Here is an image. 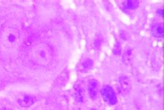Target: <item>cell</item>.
Listing matches in <instances>:
<instances>
[{
  "label": "cell",
  "instance_id": "4",
  "mask_svg": "<svg viewBox=\"0 0 164 110\" xmlns=\"http://www.w3.org/2000/svg\"><path fill=\"white\" fill-rule=\"evenodd\" d=\"M99 87V83L96 80L91 79L89 80V87L88 91L89 96L92 99H96L97 97L98 88Z\"/></svg>",
  "mask_w": 164,
  "mask_h": 110
},
{
  "label": "cell",
  "instance_id": "13",
  "mask_svg": "<svg viewBox=\"0 0 164 110\" xmlns=\"http://www.w3.org/2000/svg\"><path fill=\"white\" fill-rule=\"evenodd\" d=\"M114 54L116 55V56H118L121 54V46L120 44H116V46H115V48L114 49Z\"/></svg>",
  "mask_w": 164,
  "mask_h": 110
},
{
  "label": "cell",
  "instance_id": "9",
  "mask_svg": "<svg viewBox=\"0 0 164 110\" xmlns=\"http://www.w3.org/2000/svg\"><path fill=\"white\" fill-rule=\"evenodd\" d=\"M77 91L76 94V99L78 102H83L84 101V89L82 87H78L76 89Z\"/></svg>",
  "mask_w": 164,
  "mask_h": 110
},
{
  "label": "cell",
  "instance_id": "6",
  "mask_svg": "<svg viewBox=\"0 0 164 110\" xmlns=\"http://www.w3.org/2000/svg\"><path fill=\"white\" fill-rule=\"evenodd\" d=\"M36 101V98L34 96H25L22 99L18 100V103L21 107H30L35 103Z\"/></svg>",
  "mask_w": 164,
  "mask_h": 110
},
{
  "label": "cell",
  "instance_id": "14",
  "mask_svg": "<svg viewBox=\"0 0 164 110\" xmlns=\"http://www.w3.org/2000/svg\"><path fill=\"white\" fill-rule=\"evenodd\" d=\"M157 13H158V15H159L160 17H162V16H163V10H162V9H159L157 11Z\"/></svg>",
  "mask_w": 164,
  "mask_h": 110
},
{
  "label": "cell",
  "instance_id": "7",
  "mask_svg": "<svg viewBox=\"0 0 164 110\" xmlns=\"http://www.w3.org/2000/svg\"><path fill=\"white\" fill-rule=\"evenodd\" d=\"M121 84V90L124 93H129L130 90L131 84L130 79L127 77V76H122L121 78L119 80Z\"/></svg>",
  "mask_w": 164,
  "mask_h": 110
},
{
  "label": "cell",
  "instance_id": "1",
  "mask_svg": "<svg viewBox=\"0 0 164 110\" xmlns=\"http://www.w3.org/2000/svg\"><path fill=\"white\" fill-rule=\"evenodd\" d=\"M32 58L40 63L46 64L53 57L51 48L46 43H38L31 49Z\"/></svg>",
  "mask_w": 164,
  "mask_h": 110
},
{
  "label": "cell",
  "instance_id": "8",
  "mask_svg": "<svg viewBox=\"0 0 164 110\" xmlns=\"http://www.w3.org/2000/svg\"><path fill=\"white\" fill-rule=\"evenodd\" d=\"M132 51L131 49L127 50L123 54V62L126 64L130 63L131 60H132Z\"/></svg>",
  "mask_w": 164,
  "mask_h": 110
},
{
  "label": "cell",
  "instance_id": "2",
  "mask_svg": "<svg viewBox=\"0 0 164 110\" xmlns=\"http://www.w3.org/2000/svg\"><path fill=\"white\" fill-rule=\"evenodd\" d=\"M3 43L6 48L13 49L18 46L20 42V35L16 29L13 27H8L3 33Z\"/></svg>",
  "mask_w": 164,
  "mask_h": 110
},
{
  "label": "cell",
  "instance_id": "10",
  "mask_svg": "<svg viewBox=\"0 0 164 110\" xmlns=\"http://www.w3.org/2000/svg\"><path fill=\"white\" fill-rule=\"evenodd\" d=\"M124 6L127 9H133L138 6V1H125Z\"/></svg>",
  "mask_w": 164,
  "mask_h": 110
},
{
  "label": "cell",
  "instance_id": "3",
  "mask_svg": "<svg viewBox=\"0 0 164 110\" xmlns=\"http://www.w3.org/2000/svg\"><path fill=\"white\" fill-rule=\"evenodd\" d=\"M101 93L104 101L109 105H113L117 102L116 94H115L114 91L110 86H103L101 90Z\"/></svg>",
  "mask_w": 164,
  "mask_h": 110
},
{
  "label": "cell",
  "instance_id": "5",
  "mask_svg": "<svg viewBox=\"0 0 164 110\" xmlns=\"http://www.w3.org/2000/svg\"><path fill=\"white\" fill-rule=\"evenodd\" d=\"M151 33L156 38H161L163 37V26L160 23H155L152 25L151 26Z\"/></svg>",
  "mask_w": 164,
  "mask_h": 110
},
{
  "label": "cell",
  "instance_id": "15",
  "mask_svg": "<svg viewBox=\"0 0 164 110\" xmlns=\"http://www.w3.org/2000/svg\"><path fill=\"white\" fill-rule=\"evenodd\" d=\"M91 110H96V109H91Z\"/></svg>",
  "mask_w": 164,
  "mask_h": 110
},
{
  "label": "cell",
  "instance_id": "12",
  "mask_svg": "<svg viewBox=\"0 0 164 110\" xmlns=\"http://www.w3.org/2000/svg\"><path fill=\"white\" fill-rule=\"evenodd\" d=\"M102 42H103V37L101 36V35H98V36H97L94 41V45H95L96 48L98 49L99 47H101V44H102Z\"/></svg>",
  "mask_w": 164,
  "mask_h": 110
},
{
  "label": "cell",
  "instance_id": "11",
  "mask_svg": "<svg viewBox=\"0 0 164 110\" xmlns=\"http://www.w3.org/2000/svg\"><path fill=\"white\" fill-rule=\"evenodd\" d=\"M93 66V61L90 59H87V60H84L83 62V67L85 69H90Z\"/></svg>",
  "mask_w": 164,
  "mask_h": 110
}]
</instances>
